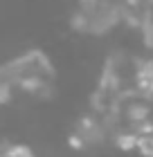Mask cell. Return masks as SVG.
Segmentation results:
<instances>
[{"mask_svg":"<svg viewBox=\"0 0 153 157\" xmlns=\"http://www.w3.org/2000/svg\"><path fill=\"white\" fill-rule=\"evenodd\" d=\"M16 88H23L30 94H50L54 83V67L50 59L38 49L25 52L23 56L5 63Z\"/></svg>","mask_w":153,"mask_h":157,"instance_id":"obj_1","label":"cell"},{"mask_svg":"<svg viewBox=\"0 0 153 157\" xmlns=\"http://www.w3.org/2000/svg\"><path fill=\"white\" fill-rule=\"evenodd\" d=\"M126 18V0H79L72 25L81 34H106Z\"/></svg>","mask_w":153,"mask_h":157,"instance_id":"obj_2","label":"cell"},{"mask_svg":"<svg viewBox=\"0 0 153 157\" xmlns=\"http://www.w3.org/2000/svg\"><path fill=\"white\" fill-rule=\"evenodd\" d=\"M106 139H111V132H108L104 117H99L97 112H90V115H83L74 124L68 141L72 148L81 151V148H88V146H99Z\"/></svg>","mask_w":153,"mask_h":157,"instance_id":"obj_3","label":"cell"},{"mask_svg":"<svg viewBox=\"0 0 153 157\" xmlns=\"http://www.w3.org/2000/svg\"><path fill=\"white\" fill-rule=\"evenodd\" d=\"M14 78L9 74V70H7V65H0V103L9 101L11 99V92H14Z\"/></svg>","mask_w":153,"mask_h":157,"instance_id":"obj_4","label":"cell"},{"mask_svg":"<svg viewBox=\"0 0 153 157\" xmlns=\"http://www.w3.org/2000/svg\"><path fill=\"white\" fill-rule=\"evenodd\" d=\"M135 151H140L142 157H153V132H147V135L137 137Z\"/></svg>","mask_w":153,"mask_h":157,"instance_id":"obj_5","label":"cell"},{"mask_svg":"<svg viewBox=\"0 0 153 157\" xmlns=\"http://www.w3.org/2000/svg\"><path fill=\"white\" fill-rule=\"evenodd\" d=\"M5 157H36V153L30 146H25V144H9Z\"/></svg>","mask_w":153,"mask_h":157,"instance_id":"obj_6","label":"cell"},{"mask_svg":"<svg viewBox=\"0 0 153 157\" xmlns=\"http://www.w3.org/2000/svg\"><path fill=\"white\" fill-rule=\"evenodd\" d=\"M7 146H9V144H2V141H0V157L7 155Z\"/></svg>","mask_w":153,"mask_h":157,"instance_id":"obj_7","label":"cell"}]
</instances>
